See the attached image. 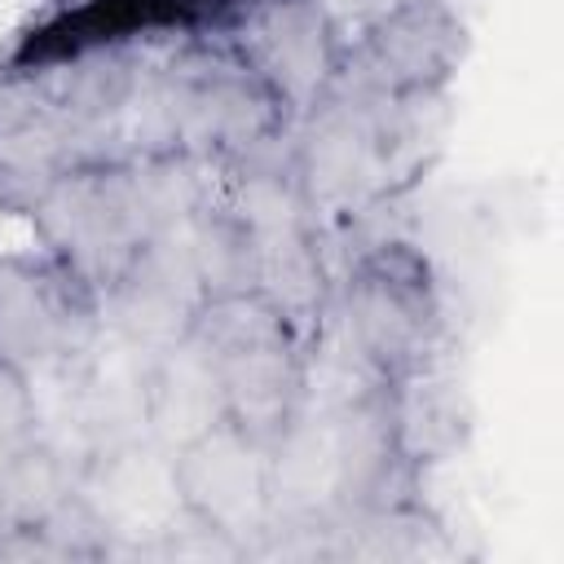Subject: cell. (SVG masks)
Instances as JSON below:
<instances>
[{
	"label": "cell",
	"instance_id": "cell-1",
	"mask_svg": "<svg viewBox=\"0 0 564 564\" xmlns=\"http://www.w3.org/2000/svg\"><path fill=\"white\" fill-rule=\"evenodd\" d=\"M260 436L247 427L220 419L194 432L181 445V458L172 467V485L185 502V511L220 533L238 538L264 524L269 516V463L260 454Z\"/></svg>",
	"mask_w": 564,
	"mask_h": 564
},
{
	"label": "cell",
	"instance_id": "cell-2",
	"mask_svg": "<svg viewBox=\"0 0 564 564\" xmlns=\"http://www.w3.org/2000/svg\"><path fill=\"white\" fill-rule=\"evenodd\" d=\"M88 322L84 304L70 300L48 273L35 269H4L0 273V361L9 366H40L53 352H62L70 339V326Z\"/></svg>",
	"mask_w": 564,
	"mask_h": 564
},
{
	"label": "cell",
	"instance_id": "cell-3",
	"mask_svg": "<svg viewBox=\"0 0 564 564\" xmlns=\"http://www.w3.org/2000/svg\"><path fill=\"white\" fill-rule=\"evenodd\" d=\"M194 13V0H84L66 9L57 22H48L22 57L35 62H62V57H84L93 48H106L115 40H128L137 31L172 26Z\"/></svg>",
	"mask_w": 564,
	"mask_h": 564
},
{
	"label": "cell",
	"instance_id": "cell-4",
	"mask_svg": "<svg viewBox=\"0 0 564 564\" xmlns=\"http://www.w3.org/2000/svg\"><path fill=\"white\" fill-rule=\"evenodd\" d=\"M454 44H458L454 22L441 9H427V4L397 9L370 35L375 66L397 88H423L432 79H445L449 62H454Z\"/></svg>",
	"mask_w": 564,
	"mask_h": 564
},
{
	"label": "cell",
	"instance_id": "cell-5",
	"mask_svg": "<svg viewBox=\"0 0 564 564\" xmlns=\"http://www.w3.org/2000/svg\"><path fill=\"white\" fill-rule=\"evenodd\" d=\"M330 70V40L326 22L313 9L282 4L260 26V75L273 93L300 101L322 88Z\"/></svg>",
	"mask_w": 564,
	"mask_h": 564
},
{
	"label": "cell",
	"instance_id": "cell-6",
	"mask_svg": "<svg viewBox=\"0 0 564 564\" xmlns=\"http://www.w3.org/2000/svg\"><path fill=\"white\" fill-rule=\"evenodd\" d=\"M357 335L379 357L405 352L419 339V308H414V300L397 282H383V278L366 282L361 295H357Z\"/></svg>",
	"mask_w": 564,
	"mask_h": 564
},
{
	"label": "cell",
	"instance_id": "cell-7",
	"mask_svg": "<svg viewBox=\"0 0 564 564\" xmlns=\"http://www.w3.org/2000/svg\"><path fill=\"white\" fill-rule=\"evenodd\" d=\"M35 427V392L26 388L22 366L0 361V454L18 449Z\"/></svg>",
	"mask_w": 564,
	"mask_h": 564
}]
</instances>
